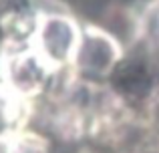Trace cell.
Segmentation results:
<instances>
[{
	"mask_svg": "<svg viewBox=\"0 0 159 153\" xmlns=\"http://www.w3.org/2000/svg\"><path fill=\"white\" fill-rule=\"evenodd\" d=\"M83 28L73 16L57 12H40L28 47L52 71L75 63Z\"/></svg>",
	"mask_w": 159,
	"mask_h": 153,
	"instance_id": "1",
	"label": "cell"
},
{
	"mask_svg": "<svg viewBox=\"0 0 159 153\" xmlns=\"http://www.w3.org/2000/svg\"><path fill=\"white\" fill-rule=\"evenodd\" d=\"M121 59V44L111 32L103 30L99 26H89L83 28L81 44H79L75 65L83 73L93 77H103L113 71Z\"/></svg>",
	"mask_w": 159,
	"mask_h": 153,
	"instance_id": "2",
	"label": "cell"
},
{
	"mask_svg": "<svg viewBox=\"0 0 159 153\" xmlns=\"http://www.w3.org/2000/svg\"><path fill=\"white\" fill-rule=\"evenodd\" d=\"M36 18H39L36 12L24 10V8H6L0 14V32L6 40H14V43L26 40L28 43L34 32Z\"/></svg>",
	"mask_w": 159,
	"mask_h": 153,
	"instance_id": "3",
	"label": "cell"
}]
</instances>
